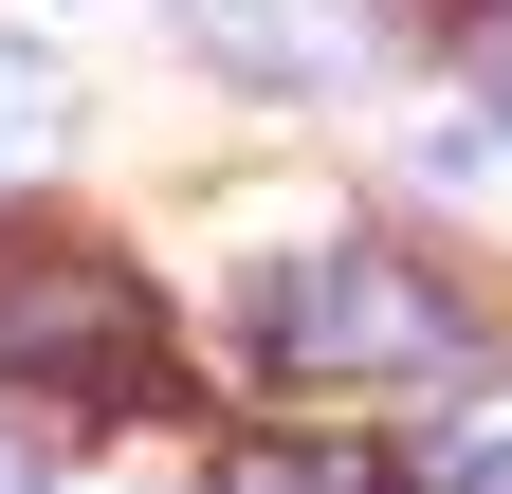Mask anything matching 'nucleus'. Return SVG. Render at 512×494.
<instances>
[{
    "instance_id": "5",
    "label": "nucleus",
    "mask_w": 512,
    "mask_h": 494,
    "mask_svg": "<svg viewBox=\"0 0 512 494\" xmlns=\"http://www.w3.org/2000/svg\"><path fill=\"white\" fill-rule=\"evenodd\" d=\"M0 494H37V458H19V440H0Z\"/></svg>"
},
{
    "instance_id": "1",
    "label": "nucleus",
    "mask_w": 512,
    "mask_h": 494,
    "mask_svg": "<svg viewBox=\"0 0 512 494\" xmlns=\"http://www.w3.org/2000/svg\"><path fill=\"white\" fill-rule=\"evenodd\" d=\"M256 366L275 385H421V403H458L476 385V312L421 257H384V238H311V257L256 275Z\"/></svg>"
},
{
    "instance_id": "6",
    "label": "nucleus",
    "mask_w": 512,
    "mask_h": 494,
    "mask_svg": "<svg viewBox=\"0 0 512 494\" xmlns=\"http://www.w3.org/2000/svg\"><path fill=\"white\" fill-rule=\"evenodd\" d=\"M494 147H512V55H494Z\"/></svg>"
},
{
    "instance_id": "3",
    "label": "nucleus",
    "mask_w": 512,
    "mask_h": 494,
    "mask_svg": "<svg viewBox=\"0 0 512 494\" xmlns=\"http://www.w3.org/2000/svg\"><path fill=\"white\" fill-rule=\"evenodd\" d=\"M238 74H275V92H330L348 55H366V0H183Z\"/></svg>"
},
{
    "instance_id": "2",
    "label": "nucleus",
    "mask_w": 512,
    "mask_h": 494,
    "mask_svg": "<svg viewBox=\"0 0 512 494\" xmlns=\"http://www.w3.org/2000/svg\"><path fill=\"white\" fill-rule=\"evenodd\" d=\"M147 366H165V312H147L128 257H92V238H19L0 257V385H37L55 421H128Z\"/></svg>"
},
{
    "instance_id": "4",
    "label": "nucleus",
    "mask_w": 512,
    "mask_h": 494,
    "mask_svg": "<svg viewBox=\"0 0 512 494\" xmlns=\"http://www.w3.org/2000/svg\"><path fill=\"white\" fill-rule=\"evenodd\" d=\"M202 494H384V458L366 440H220Z\"/></svg>"
}]
</instances>
